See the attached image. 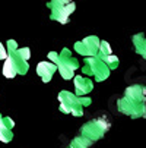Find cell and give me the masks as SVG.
Wrapping results in <instances>:
<instances>
[{"instance_id":"5b68a950","label":"cell","mask_w":146,"mask_h":148,"mask_svg":"<svg viewBox=\"0 0 146 148\" xmlns=\"http://www.w3.org/2000/svg\"><path fill=\"white\" fill-rule=\"evenodd\" d=\"M83 72L86 75L94 76L96 81H104L110 76L111 69L104 63L98 56H91L88 59H85V68H83Z\"/></svg>"},{"instance_id":"52a82bcc","label":"cell","mask_w":146,"mask_h":148,"mask_svg":"<svg viewBox=\"0 0 146 148\" xmlns=\"http://www.w3.org/2000/svg\"><path fill=\"white\" fill-rule=\"evenodd\" d=\"M99 43L101 41L96 37H86L83 41H79V43L75 44V50L83 56H95L98 51Z\"/></svg>"},{"instance_id":"9a60e30c","label":"cell","mask_w":146,"mask_h":148,"mask_svg":"<svg viewBox=\"0 0 146 148\" xmlns=\"http://www.w3.org/2000/svg\"><path fill=\"white\" fill-rule=\"evenodd\" d=\"M6 50H5V47L2 46V44H0V59H6Z\"/></svg>"},{"instance_id":"ba28073f","label":"cell","mask_w":146,"mask_h":148,"mask_svg":"<svg viewBox=\"0 0 146 148\" xmlns=\"http://www.w3.org/2000/svg\"><path fill=\"white\" fill-rule=\"evenodd\" d=\"M75 3H66V5H54L50 6L51 9V18L54 21H58L60 24H67L70 13L75 10Z\"/></svg>"},{"instance_id":"2e32d148","label":"cell","mask_w":146,"mask_h":148,"mask_svg":"<svg viewBox=\"0 0 146 148\" xmlns=\"http://www.w3.org/2000/svg\"><path fill=\"white\" fill-rule=\"evenodd\" d=\"M67 148H70V147H67Z\"/></svg>"},{"instance_id":"7c38bea8","label":"cell","mask_w":146,"mask_h":148,"mask_svg":"<svg viewBox=\"0 0 146 148\" xmlns=\"http://www.w3.org/2000/svg\"><path fill=\"white\" fill-rule=\"evenodd\" d=\"M133 46H134V50L146 60V35L142 32L133 35Z\"/></svg>"},{"instance_id":"277c9868","label":"cell","mask_w":146,"mask_h":148,"mask_svg":"<svg viewBox=\"0 0 146 148\" xmlns=\"http://www.w3.org/2000/svg\"><path fill=\"white\" fill-rule=\"evenodd\" d=\"M50 59H53L56 62L58 72L61 73V76L65 79H70L73 76V72L79 68L77 60L70 56V51L67 49H63L61 54H58V56H57V53H50Z\"/></svg>"},{"instance_id":"5bb4252c","label":"cell","mask_w":146,"mask_h":148,"mask_svg":"<svg viewBox=\"0 0 146 148\" xmlns=\"http://www.w3.org/2000/svg\"><path fill=\"white\" fill-rule=\"evenodd\" d=\"M69 2H70V0H51L48 6H54V5H66V3H69Z\"/></svg>"},{"instance_id":"7a4b0ae2","label":"cell","mask_w":146,"mask_h":148,"mask_svg":"<svg viewBox=\"0 0 146 148\" xmlns=\"http://www.w3.org/2000/svg\"><path fill=\"white\" fill-rule=\"evenodd\" d=\"M58 101H60V110L66 114H73V116H82L83 107L91 104L89 98H77L76 95L67 91L58 94Z\"/></svg>"},{"instance_id":"4fadbf2b","label":"cell","mask_w":146,"mask_h":148,"mask_svg":"<svg viewBox=\"0 0 146 148\" xmlns=\"http://www.w3.org/2000/svg\"><path fill=\"white\" fill-rule=\"evenodd\" d=\"M91 145H92V142L91 141H88L86 138H83L82 135H79V136H76L72 142H70V148H91Z\"/></svg>"},{"instance_id":"8fae6325","label":"cell","mask_w":146,"mask_h":148,"mask_svg":"<svg viewBox=\"0 0 146 148\" xmlns=\"http://www.w3.org/2000/svg\"><path fill=\"white\" fill-rule=\"evenodd\" d=\"M56 71H57V66L53 65V63H50V62H41L39 65H38V68H37L38 75L43 78L44 82H48L51 79V76L54 75Z\"/></svg>"},{"instance_id":"3957f363","label":"cell","mask_w":146,"mask_h":148,"mask_svg":"<svg viewBox=\"0 0 146 148\" xmlns=\"http://www.w3.org/2000/svg\"><path fill=\"white\" fill-rule=\"evenodd\" d=\"M110 129V122L105 117H96L94 120H89L80 128V135L86 138L92 144L98 139H101Z\"/></svg>"},{"instance_id":"6da1fadb","label":"cell","mask_w":146,"mask_h":148,"mask_svg":"<svg viewBox=\"0 0 146 148\" xmlns=\"http://www.w3.org/2000/svg\"><path fill=\"white\" fill-rule=\"evenodd\" d=\"M118 112L132 119L146 117V87L130 85L117 103Z\"/></svg>"},{"instance_id":"9c48e42d","label":"cell","mask_w":146,"mask_h":148,"mask_svg":"<svg viewBox=\"0 0 146 148\" xmlns=\"http://www.w3.org/2000/svg\"><path fill=\"white\" fill-rule=\"evenodd\" d=\"M13 126H15V123L10 117H5V116L0 114V141L2 142L7 144V142L12 141V138H13V132H12Z\"/></svg>"},{"instance_id":"30bf717a","label":"cell","mask_w":146,"mask_h":148,"mask_svg":"<svg viewBox=\"0 0 146 148\" xmlns=\"http://www.w3.org/2000/svg\"><path fill=\"white\" fill-rule=\"evenodd\" d=\"M94 84L89 78H83V76H76L75 79V88H76V94L77 95H85L89 94L92 91Z\"/></svg>"},{"instance_id":"8992f818","label":"cell","mask_w":146,"mask_h":148,"mask_svg":"<svg viewBox=\"0 0 146 148\" xmlns=\"http://www.w3.org/2000/svg\"><path fill=\"white\" fill-rule=\"evenodd\" d=\"M95 56H98L110 69H115L118 66V63H120L118 57L113 54L111 47H110V44L107 43V41H101L99 43V47H98V51H96Z\"/></svg>"}]
</instances>
